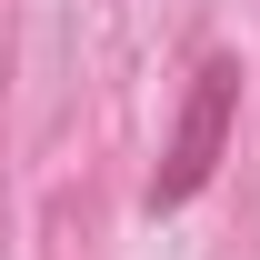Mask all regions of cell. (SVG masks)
I'll use <instances>...</instances> for the list:
<instances>
[{"mask_svg":"<svg viewBox=\"0 0 260 260\" xmlns=\"http://www.w3.org/2000/svg\"><path fill=\"white\" fill-rule=\"evenodd\" d=\"M230 110H240V70H230V60H200L190 100H180V130H170L160 170H150V210H180V200L220 170V150H230Z\"/></svg>","mask_w":260,"mask_h":260,"instance_id":"1","label":"cell"}]
</instances>
